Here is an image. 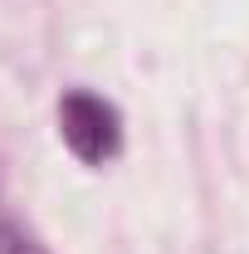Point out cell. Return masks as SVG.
<instances>
[{
  "mask_svg": "<svg viewBox=\"0 0 249 254\" xmlns=\"http://www.w3.org/2000/svg\"><path fill=\"white\" fill-rule=\"evenodd\" d=\"M59 137L83 166H103L123 147V118L108 98L88 93V88H68L59 98Z\"/></svg>",
  "mask_w": 249,
  "mask_h": 254,
  "instance_id": "cell-1",
  "label": "cell"
},
{
  "mask_svg": "<svg viewBox=\"0 0 249 254\" xmlns=\"http://www.w3.org/2000/svg\"><path fill=\"white\" fill-rule=\"evenodd\" d=\"M0 254H49L39 245V235L25 230L20 220H0Z\"/></svg>",
  "mask_w": 249,
  "mask_h": 254,
  "instance_id": "cell-2",
  "label": "cell"
}]
</instances>
